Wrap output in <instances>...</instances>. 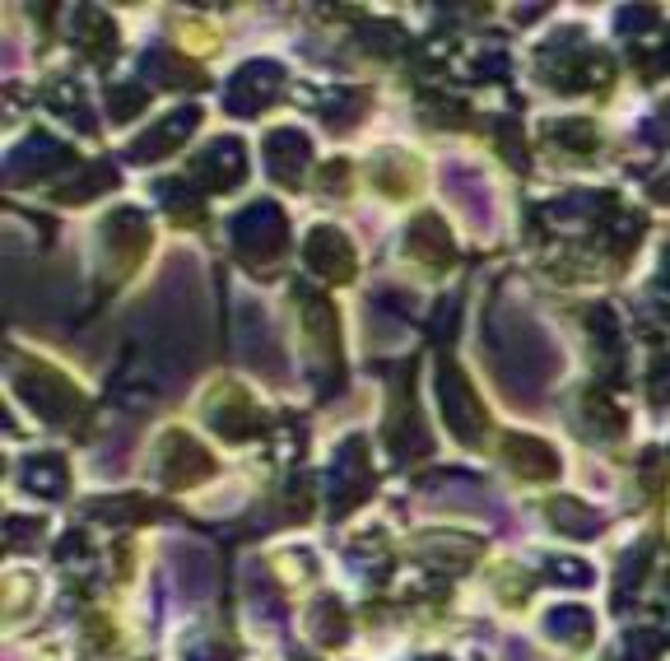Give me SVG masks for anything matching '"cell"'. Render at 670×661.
I'll list each match as a JSON object with an SVG mask.
<instances>
[{"mask_svg":"<svg viewBox=\"0 0 670 661\" xmlns=\"http://www.w3.org/2000/svg\"><path fill=\"white\" fill-rule=\"evenodd\" d=\"M512 457L526 461V475H550L554 471V457H550V447H540V443H512Z\"/></svg>","mask_w":670,"mask_h":661,"instance_id":"obj_1","label":"cell"},{"mask_svg":"<svg viewBox=\"0 0 670 661\" xmlns=\"http://www.w3.org/2000/svg\"><path fill=\"white\" fill-rule=\"evenodd\" d=\"M550 629H554V634L563 629V634L582 638V634H587V615H582V610H554V615H550Z\"/></svg>","mask_w":670,"mask_h":661,"instance_id":"obj_2","label":"cell"}]
</instances>
